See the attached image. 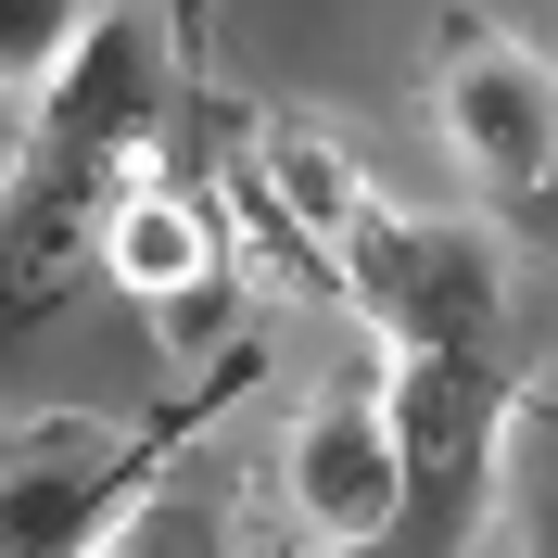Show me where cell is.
I'll return each mask as SVG.
<instances>
[{"label":"cell","mask_w":558,"mask_h":558,"mask_svg":"<svg viewBox=\"0 0 558 558\" xmlns=\"http://www.w3.org/2000/svg\"><path fill=\"white\" fill-rule=\"evenodd\" d=\"M166 38L153 13H102L76 38V64L51 76L0 153V355L38 343L64 292L102 254V216L140 178H166Z\"/></svg>","instance_id":"obj_1"},{"label":"cell","mask_w":558,"mask_h":558,"mask_svg":"<svg viewBox=\"0 0 558 558\" xmlns=\"http://www.w3.org/2000/svg\"><path fill=\"white\" fill-rule=\"evenodd\" d=\"M191 418H114V407H51L0 418V558H102V533L166 483Z\"/></svg>","instance_id":"obj_2"},{"label":"cell","mask_w":558,"mask_h":558,"mask_svg":"<svg viewBox=\"0 0 558 558\" xmlns=\"http://www.w3.org/2000/svg\"><path fill=\"white\" fill-rule=\"evenodd\" d=\"M432 114H445L457 166L495 204H546L558 191V51H533V38H445Z\"/></svg>","instance_id":"obj_3"},{"label":"cell","mask_w":558,"mask_h":558,"mask_svg":"<svg viewBox=\"0 0 558 558\" xmlns=\"http://www.w3.org/2000/svg\"><path fill=\"white\" fill-rule=\"evenodd\" d=\"M89 267L128 292V305H153V317H178V305H204L216 292V216L178 191V178H140L128 204L102 216V254Z\"/></svg>","instance_id":"obj_4"},{"label":"cell","mask_w":558,"mask_h":558,"mask_svg":"<svg viewBox=\"0 0 558 558\" xmlns=\"http://www.w3.org/2000/svg\"><path fill=\"white\" fill-rule=\"evenodd\" d=\"M102 558H242V470L229 457H166V483L102 533Z\"/></svg>","instance_id":"obj_5"},{"label":"cell","mask_w":558,"mask_h":558,"mask_svg":"<svg viewBox=\"0 0 558 558\" xmlns=\"http://www.w3.org/2000/svg\"><path fill=\"white\" fill-rule=\"evenodd\" d=\"M495 508H508V546L558 558V368L508 381V418H495Z\"/></svg>","instance_id":"obj_6"},{"label":"cell","mask_w":558,"mask_h":558,"mask_svg":"<svg viewBox=\"0 0 558 558\" xmlns=\"http://www.w3.org/2000/svg\"><path fill=\"white\" fill-rule=\"evenodd\" d=\"M114 0H0V102H38Z\"/></svg>","instance_id":"obj_7"},{"label":"cell","mask_w":558,"mask_h":558,"mask_svg":"<svg viewBox=\"0 0 558 558\" xmlns=\"http://www.w3.org/2000/svg\"><path fill=\"white\" fill-rule=\"evenodd\" d=\"M153 38H166V64L204 51V0H153Z\"/></svg>","instance_id":"obj_8"}]
</instances>
